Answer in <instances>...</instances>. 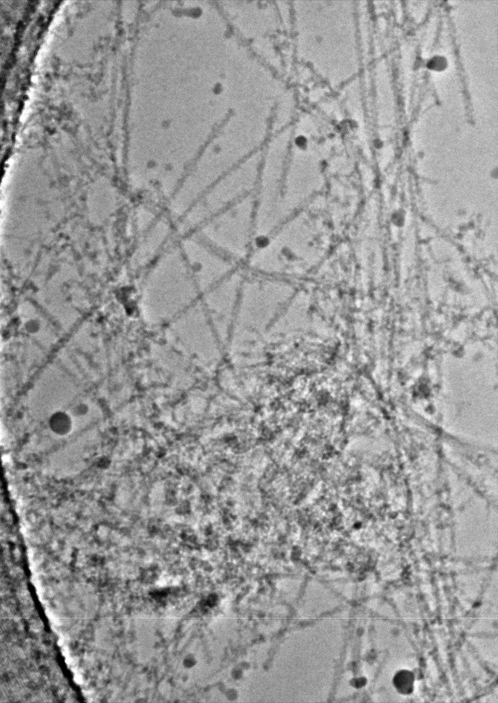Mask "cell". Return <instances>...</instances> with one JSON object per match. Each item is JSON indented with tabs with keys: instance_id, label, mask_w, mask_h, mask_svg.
I'll list each match as a JSON object with an SVG mask.
<instances>
[{
	"instance_id": "3",
	"label": "cell",
	"mask_w": 498,
	"mask_h": 703,
	"mask_svg": "<svg viewBox=\"0 0 498 703\" xmlns=\"http://www.w3.org/2000/svg\"><path fill=\"white\" fill-rule=\"evenodd\" d=\"M74 680H75V682H77L78 684H82V676H81L80 674H79V673H75V676H74Z\"/></svg>"
},
{
	"instance_id": "2",
	"label": "cell",
	"mask_w": 498,
	"mask_h": 703,
	"mask_svg": "<svg viewBox=\"0 0 498 703\" xmlns=\"http://www.w3.org/2000/svg\"><path fill=\"white\" fill-rule=\"evenodd\" d=\"M252 208L251 199L246 196L209 218L192 233L229 259L242 256L252 231Z\"/></svg>"
},
{
	"instance_id": "1",
	"label": "cell",
	"mask_w": 498,
	"mask_h": 703,
	"mask_svg": "<svg viewBox=\"0 0 498 703\" xmlns=\"http://www.w3.org/2000/svg\"><path fill=\"white\" fill-rule=\"evenodd\" d=\"M254 163L237 166L209 187L178 220V229L185 235L193 232L209 218L248 196L258 170Z\"/></svg>"
}]
</instances>
